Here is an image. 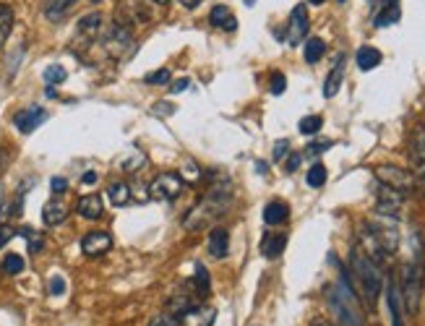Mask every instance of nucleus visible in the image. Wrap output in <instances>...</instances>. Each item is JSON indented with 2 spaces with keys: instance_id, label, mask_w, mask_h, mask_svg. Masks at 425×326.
I'll list each match as a JSON object with an SVG mask.
<instances>
[{
  "instance_id": "nucleus-29",
  "label": "nucleus",
  "mask_w": 425,
  "mask_h": 326,
  "mask_svg": "<svg viewBox=\"0 0 425 326\" xmlns=\"http://www.w3.org/2000/svg\"><path fill=\"white\" fill-rule=\"evenodd\" d=\"M321 126H324L321 115H308V118L300 120V133H303V136H313V133L321 131Z\"/></svg>"
},
{
  "instance_id": "nucleus-39",
  "label": "nucleus",
  "mask_w": 425,
  "mask_h": 326,
  "mask_svg": "<svg viewBox=\"0 0 425 326\" xmlns=\"http://www.w3.org/2000/svg\"><path fill=\"white\" fill-rule=\"evenodd\" d=\"M13 235H19V230L8 228V225H0V248L6 246V243H8Z\"/></svg>"
},
{
  "instance_id": "nucleus-26",
  "label": "nucleus",
  "mask_w": 425,
  "mask_h": 326,
  "mask_svg": "<svg viewBox=\"0 0 425 326\" xmlns=\"http://www.w3.org/2000/svg\"><path fill=\"white\" fill-rule=\"evenodd\" d=\"M99 27H102V16H99V13H87V16L79 21V34H84V37H94L99 31Z\"/></svg>"
},
{
  "instance_id": "nucleus-18",
  "label": "nucleus",
  "mask_w": 425,
  "mask_h": 326,
  "mask_svg": "<svg viewBox=\"0 0 425 326\" xmlns=\"http://www.w3.org/2000/svg\"><path fill=\"white\" fill-rule=\"evenodd\" d=\"M287 217H290V207L285 201H271L264 209V222L267 225H282V222H287Z\"/></svg>"
},
{
  "instance_id": "nucleus-6",
  "label": "nucleus",
  "mask_w": 425,
  "mask_h": 326,
  "mask_svg": "<svg viewBox=\"0 0 425 326\" xmlns=\"http://www.w3.org/2000/svg\"><path fill=\"white\" fill-rule=\"evenodd\" d=\"M410 165H412V175L417 183L425 186V126H417L410 136Z\"/></svg>"
},
{
  "instance_id": "nucleus-19",
  "label": "nucleus",
  "mask_w": 425,
  "mask_h": 326,
  "mask_svg": "<svg viewBox=\"0 0 425 326\" xmlns=\"http://www.w3.org/2000/svg\"><path fill=\"white\" fill-rule=\"evenodd\" d=\"M73 6H76V0H45V16L50 21H60Z\"/></svg>"
},
{
  "instance_id": "nucleus-1",
  "label": "nucleus",
  "mask_w": 425,
  "mask_h": 326,
  "mask_svg": "<svg viewBox=\"0 0 425 326\" xmlns=\"http://www.w3.org/2000/svg\"><path fill=\"white\" fill-rule=\"evenodd\" d=\"M230 201H232V191H230V186H214L207 196L201 198L196 207L186 214L183 228L191 230V232L207 228V225H211L219 214H225V212H228Z\"/></svg>"
},
{
  "instance_id": "nucleus-4",
  "label": "nucleus",
  "mask_w": 425,
  "mask_h": 326,
  "mask_svg": "<svg viewBox=\"0 0 425 326\" xmlns=\"http://www.w3.org/2000/svg\"><path fill=\"white\" fill-rule=\"evenodd\" d=\"M350 267H352V274H355L357 285H360V292L368 300V306H376L378 295L384 290V274H381V264H376L373 258H368L360 248H352L350 253Z\"/></svg>"
},
{
  "instance_id": "nucleus-28",
  "label": "nucleus",
  "mask_w": 425,
  "mask_h": 326,
  "mask_svg": "<svg viewBox=\"0 0 425 326\" xmlns=\"http://www.w3.org/2000/svg\"><path fill=\"white\" fill-rule=\"evenodd\" d=\"M3 272L10 274V277L21 274V272H24V258H21L19 253H8V256L3 258Z\"/></svg>"
},
{
  "instance_id": "nucleus-17",
  "label": "nucleus",
  "mask_w": 425,
  "mask_h": 326,
  "mask_svg": "<svg viewBox=\"0 0 425 326\" xmlns=\"http://www.w3.org/2000/svg\"><path fill=\"white\" fill-rule=\"evenodd\" d=\"M66 217H68V209L63 207L60 201H50V204H45V209H42V222H45L47 228H55L60 222H66Z\"/></svg>"
},
{
  "instance_id": "nucleus-8",
  "label": "nucleus",
  "mask_w": 425,
  "mask_h": 326,
  "mask_svg": "<svg viewBox=\"0 0 425 326\" xmlns=\"http://www.w3.org/2000/svg\"><path fill=\"white\" fill-rule=\"evenodd\" d=\"M402 204H405V193H402V191L378 183V191H376L378 214H384V217H396V214H399V209H402Z\"/></svg>"
},
{
  "instance_id": "nucleus-5",
  "label": "nucleus",
  "mask_w": 425,
  "mask_h": 326,
  "mask_svg": "<svg viewBox=\"0 0 425 326\" xmlns=\"http://www.w3.org/2000/svg\"><path fill=\"white\" fill-rule=\"evenodd\" d=\"M183 178L175 175V172H162L157 178L151 180V186H149V198H154V201H175V198L183 193Z\"/></svg>"
},
{
  "instance_id": "nucleus-34",
  "label": "nucleus",
  "mask_w": 425,
  "mask_h": 326,
  "mask_svg": "<svg viewBox=\"0 0 425 326\" xmlns=\"http://www.w3.org/2000/svg\"><path fill=\"white\" fill-rule=\"evenodd\" d=\"M149 326H180V318L175 313H159L149 321Z\"/></svg>"
},
{
  "instance_id": "nucleus-3",
  "label": "nucleus",
  "mask_w": 425,
  "mask_h": 326,
  "mask_svg": "<svg viewBox=\"0 0 425 326\" xmlns=\"http://www.w3.org/2000/svg\"><path fill=\"white\" fill-rule=\"evenodd\" d=\"M327 300L329 306H331V311L336 313V321L342 326H366V316H363V311H360L355 290L347 282V274H342L334 285L327 287Z\"/></svg>"
},
{
  "instance_id": "nucleus-27",
  "label": "nucleus",
  "mask_w": 425,
  "mask_h": 326,
  "mask_svg": "<svg viewBox=\"0 0 425 326\" xmlns=\"http://www.w3.org/2000/svg\"><path fill=\"white\" fill-rule=\"evenodd\" d=\"M399 16H402V13H399V6H384V10L378 13L373 24H376V27H389V24H396Z\"/></svg>"
},
{
  "instance_id": "nucleus-49",
  "label": "nucleus",
  "mask_w": 425,
  "mask_h": 326,
  "mask_svg": "<svg viewBox=\"0 0 425 326\" xmlns=\"http://www.w3.org/2000/svg\"><path fill=\"white\" fill-rule=\"evenodd\" d=\"M384 6H399V0H384Z\"/></svg>"
},
{
  "instance_id": "nucleus-36",
  "label": "nucleus",
  "mask_w": 425,
  "mask_h": 326,
  "mask_svg": "<svg viewBox=\"0 0 425 326\" xmlns=\"http://www.w3.org/2000/svg\"><path fill=\"white\" fill-rule=\"evenodd\" d=\"M196 287L201 290V295H207L209 292V272L201 264L196 267Z\"/></svg>"
},
{
  "instance_id": "nucleus-25",
  "label": "nucleus",
  "mask_w": 425,
  "mask_h": 326,
  "mask_svg": "<svg viewBox=\"0 0 425 326\" xmlns=\"http://www.w3.org/2000/svg\"><path fill=\"white\" fill-rule=\"evenodd\" d=\"M324 52H327V42L321 40V37H311V40H306V60L308 63H318V60L324 58Z\"/></svg>"
},
{
  "instance_id": "nucleus-13",
  "label": "nucleus",
  "mask_w": 425,
  "mask_h": 326,
  "mask_svg": "<svg viewBox=\"0 0 425 326\" xmlns=\"http://www.w3.org/2000/svg\"><path fill=\"white\" fill-rule=\"evenodd\" d=\"M386 303H389V313H392V326H405V313L399 306V290H396L394 279H386Z\"/></svg>"
},
{
  "instance_id": "nucleus-32",
  "label": "nucleus",
  "mask_w": 425,
  "mask_h": 326,
  "mask_svg": "<svg viewBox=\"0 0 425 326\" xmlns=\"http://www.w3.org/2000/svg\"><path fill=\"white\" fill-rule=\"evenodd\" d=\"M19 235H24L27 240H29V251L31 253H40L42 251V235L40 232H34V230H19Z\"/></svg>"
},
{
  "instance_id": "nucleus-30",
  "label": "nucleus",
  "mask_w": 425,
  "mask_h": 326,
  "mask_svg": "<svg viewBox=\"0 0 425 326\" xmlns=\"http://www.w3.org/2000/svg\"><path fill=\"white\" fill-rule=\"evenodd\" d=\"M308 186L311 188H321L324 186V183H327V168H324V165H313V168L308 170Z\"/></svg>"
},
{
  "instance_id": "nucleus-10",
  "label": "nucleus",
  "mask_w": 425,
  "mask_h": 326,
  "mask_svg": "<svg viewBox=\"0 0 425 326\" xmlns=\"http://www.w3.org/2000/svg\"><path fill=\"white\" fill-rule=\"evenodd\" d=\"M110 248H112V237H110L107 232H102V230L89 232V235H84V240H81V251L91 258L105 256Z\"/></svg>"
},
{
  "instance_id": "nucleus-35",
  "label": "nucleus",
  "mask_w": 425,
  "mask_h": 326,
  "mask_svg": "<svg viewBox=\"0 0 425 326\" xmlns=\"http://www.w3.org/2000/svg\"><path fill=\"white\" fill-rule=\"evenodd\" d=\"M271 94H282V91L287 89V79H285V73H279V71H274L271 73Z\"/></svg>"
},
{
  "instance_id": "nucleus-48",
  "label": "nucleus",
  "mask_w": 425,
  "mask_h": 326,
  "mask_svg": "<svg viewBox=\"0 0 425 326\" xmlns=\"http://www.w3.org/2000/svg\"><path fill=\"white\" fill-rule=\"evenodd\" d=\"M313 326H331V324H329V321H324V318H316V321H313Z\"/></svg>"
},
{
  "instance_id": "nucleus-54",
  "label": "nucleus",
  "mask_w": 425,
  "mask_h": 326,
  "mask_svg": "<svg viewBox=\"0 0 425 326\" xmlns=\"http://www.w3.org/2000/svg\"><path fill=\"white\" fill-rule=\"evenodd\" d=\"M339 3H345V0H339Z\"/></svg>"
},
{
  "instance_id": "nucleus-14",
  "label": "nucleus",
  "mask_w": 425,
  "mask_h": 326,
  "mask_svg": "<svg viewBox=\"0 0 425 326\" xmlns=\"http://www.w3.org/2000/svg\"><path fill=\"white\" fill-rule=\"evenodd\" d=\"M230 251V232L225 228H214L209 235V253L214 258H225Z\"/></svg>"
},
{
  "instance_id": "nucleus-45",
  "label": "nucleus",
  "mask_w": 425,
  "mask_h": 326,
  "mask_svg": "<svg viewBox=\"0 0 425 326\" xmlns=\"http://www.w3.org/2000/svg\"><path fill=\"white\" fill-rule=\"evenodd\" d=\"M81 180H84L87 186H91V183H97V172H91V170H89V172H84V178H81Z\"/></svg>"
},
{
  "instance_id": "nucleus-24",
  "label": "nucleus",
  "mask_w": 425,
  "mask_h": 326,
  "mask_svg": "<svg viewBox=\"0 0 425 326\" xmlns=\"http://www.w3.org/2000/svg\"><path fill=\"white\" fill-rule=\"evenodd\" d=\"M10 29H13V8L6 6V3H0V47L6 45Z\"/></svg>"
},
{
  "instance_id": "nucleus-7",
  "label": "nucleus",
  "mask_w": 425,
  "mask_h": 326,
  "mask_svg": "<svg viewBox=\"0 0 425 326\" xmlns=\"http://www.w3.org/2000/svg\"><path fill=\"white\" fill-rule=\"evenodd\" d=\"M376 180L389 188L402 191V193H407L410 188L415 186V175L402 168H394V165H381V168H376Z\"/></svg>"
},
{
  "instance_id": "nucleus-40",
  "label": "nucleus",
  "mask_w": 425,
  "mask_h": 326,
  "mask_svg": "<svg viewBox=\"0 0 425 326\" xmlns=\"http://www.w3.org/2000/svg\"><path fill=\"white\" fill-rule=\"evenodd\" d=\"M131 196H136L139 201H149V191H144V186H133L131 188Z\"/></svg>"
},
{
  "instance_id": "nucleus-2",
  "label": "nucleus",
  "mask_w": 425,
  "mask_h": 326,
  "mask_svg": "<svg viewBox=\"0 0 425 326\" xmlns=\"http://www.w3.org/2000/svg\"><path fill=\"white\" fill-rule=\"evenodd\" d=\"M412 258L405 267V282H402V295H405L407 313L415 316L420 308V295H423L425 285V251H423V237L420 232L412 235Z\"/></svg>"
},
{
  "instance_id": "nucleus-51",
  "label": "nucleus",
  "mask_w": 425,
  "mask_h": 326,
  "mask_svg": "<svg viewBox=\"0 0 425 326\" xmlns=\"http://www.w3.org/2000/svg\"><path fill=\"white\" fill-rule=\"evenodd\" d=\"M308 3H313V6H321V3H324V0H308Z\"/></svg>"
},
{
  "instance_id": "nucleus-46",
  "label": "nucleus",
  "mask_w": 425,
  "mask_h": 326,
  "mask_svg": "<svg viewBox=\"0 0 425 326\" xmlns=\"http://www.w3.org/2000/svg\"><path fill=\"white\" fill-rule=\"evenodd\" d=\"M6 165H8V154L0 149V175H3V170H6Z\"/></svg>"
},
{
  "instance_id": "nucleus-50",
  "label": "nucleus",
  "mask_w": 425,
  "mask_h": 326,
  "mask_svg": "<svg viewBox=\"0 0 425 326\" xmlns=\"http://www.w3.org/2000/svg\"><path fill=\"white\" fill-rule=\"evenodd\" d=\"M243 3H246V6H256V0H243Z\"/></svg>"
},
{
  "instance_id": "nucleus-21",
  "label": "nucleus",
  "mask_w": 425,
  "mask_h": 326,
  "mask_svg": "<svg viewBox=\"0 0 425 326\" xmlns=\"http://www.w3.org/2000/svg\"><path fill=\"white\" fill-rule=\"evenodd\" d=\"M342 79H345V60L339 58V63L334 66V71L329 73L327 84H324V97H334L336 91H339V87H342Z\"/></svg>"
},
{
  "instance_id": "nucleus-47",
  "label": "nucleus",
  "mask_w": 425,
  "mask_h": 326,
  "mask_svg": "<svg viewBox=\"0 0 425 326\" xmlns=\"http://www.w3.org/2000/svg\"><path fill=\"white\" fill-rule=\"evenodd\" d=\"M180 3H183L186 8H196V6H198V3H201V0H180Z\"/></svg>"
},
{
  "instance_id": "nucleus-16",
  "label": "nucleus",
  "mask_w": 425,
  "mask_h": 326,
  "mask_svg": "<svg viewBox=\"0 0 425 326\" xmlns=\"http://www.w3.org/2000/svg\"><path fill=\"white\" fill-rule=\"evenodd\" d=\"M209 21H211L214 27H219V29H228V31H235L237 27L235 16H232V10H230L228 6H214L211 13H209Z\"/></svg>"
},
{
  "instance_id": "nucleus-11",
  "label": "nucleus",
  "mask_w": 425,
  "mask_h": 326,
  "mask_svg": "<svg viewBox=\"0 0 425 326\" xmlns=\"http://www.w3.org/2000/svg\"><path fill=\"white\" fill-rule=\"evenodd\" d=\"M45 120H47V112L34 105V108L21 110L19 115L13 118V126H16V128H19L21 133H31V131L37 128V126H42Z\"/></svg>"
},
{
  "instance_id": "nucleus-31",
  "label": "nucleus",
  "mask_w": 425,
  "mask_h": 326,
  "mask_svg": "<svg viewBox=\"0 0 425 326\" xmlns=\"http://www.w3.org/2000/svg\"><path fill=\"white\" fill-rule=\"evenodd\" d=\"M144 84H149V87H165V84H170V71L167 68L151 71V73L144 76Z\"/></svg>"
},
{
  "instance_id": "nucleus-15",
  "label": "nucleus",
  "mask_w": 425,
  "mask_h": 326,
  "mask_svg": "<svg viewBox=\"0 0 425 326\" xmlns=\"http://www.w3.org/2000/svg\"><path fill=\"white\" fill-rule=\"evenodd\" d=\"M76 209H79V214L84 219H99L102 217V198H99L97 193L81 196L79 204H76Z\"/></svg>"
},
{
  "instance_id": "nucleus-53",
  "label": "nucleus",
  "mask_w": 425,
  "mask_h": 326,
  "mask_svg": "<svg viewBox=\"0 0 425 326\" xmlns=\"http://www.w3.org/2000/svg\"><path fill=\"white\" fill-rule=\"evenodd\" d=\"M91 3H99V0H91Z\"/></svg>"
},
{
  "instance_id": "nucleus-52",
  "label": "nucleus",
  "mask_w": 425,
  "mask_h": 326,
  "mask_svg": "<svg viewBox=\"0 0 425 326\" xmlns=\"http://www.w3.org/2000/svg\"><path fill=\"white\" fill-rule=\"evenodd\" d=\"M154 3H159V6H165V3H167V0H154Z\"/></svg>"
},
{
  "instance_id": "nucleus-37",
  "label": "nucleus",
  "mask_w": 425,
  "mask_h": 326,
  "mask_svg": "<svg viewBox=\"0 0 425 326\" xmlns=\"http://www.w3.org/2000/svg\"><path fill=\"white\" fill-rule=\"evenodd\" d=\"M63 292H66V282H63V277L50 279V295H63Z\"/></svg>"
},
{
  "instance_id": "nucleus-9",
  "label": "nucleus",
  "mask_w": 425,
  "mask_h": 326,
  "mask_svg": "<svg viewBox=\"0 0 425 326\" xmlns=\"http://www.w3.org/2000/svg\"><path fill=\"white\" fill-rule=\"evenodd\" d=\"M308 34V8L300 3L290 13V24H287V45H300Z\"/></svg>"
},
{
  "instance_id": "nucleus-33",
  "label": "nucleus",
  "mask_w": 425,
  "mask_h": 326,
  "mask_svg": "<svg viewBox=\"0 0 425 326\" xmlns=\"http://www.w3.org/2000/svg\"><path fill=\"white\" fill-rule=\"evenodd\" d=\"M66 76H68V73H66L63 66H50V68L45 71V81H47V84H60V81H66Z\"/></svg>"
},
{
  "instance_id": "nucleus-44",
  "label": "nucleus",
  "mask_w": 425,
  "mask_h": 326,
  "mask_svg": "<svg viewBox=\"0 0 425 326\" xmlns=\"http://www.w3.org/2000/svg\"><path fill=\"white\" fill-rule=\"evenodd\" d=\"M297 165H300V154H292V157L287 159V172H295Z\"/></svg>"
},
{
  "instance_id": "nucleus-43",
  "label": "nucleus",
  "mask_w": 425,
  "mask_h": 326,
  "mask_svg": "<svg viewBox=\"0 0 425 326\" xmlns=\"http://www.w3.org/2000/svg\"><path fill=\"white\" fill-rule=\"evenodd\" d=\"M287 147H290V144H287V141H277V149H274V159H282L287 154Z\"/></svg>"
},
{
  "instance_id": "nucleus-42",
  "label": "nucleus",
  "mask_w": 425,
  "mask_h": 326,
  "mask_svg": "<svg viewBox=\"0 0 425 326\" xmlns=\"http://www.w3.org/2000/svg\"><path fill=\"white\" fill-rule=\"evenodd\" d=\"M331 147V141H321V144H313V147L308 149V154H318V151H327Z\"/></svg>"
},
{
  "instance_id": "nucleus-38",
  "label": "nucleus",
  "mask_w": 425,
  "mask_h": 326,
  "mask_svg": "<svg viewBox=\"0 0 425 326\" xmlns=\"http://www.w3.org/2000/svg\"><path fill=\"white\" fill-rule=\"evenodd\" d=\"M50 188H52V193H55V196H60V193H66V191H68V183H66V178H52L50 180Z\"/></svg>"
},
{
  "instance_id": "nucleus-12",
  "label": "nucleus",
  "mask_w": 425,
  "mask_h": 326,
  "mask_svg": "<svg viewBox=\"0 0 425 326\" xmlns=\"http://www.w3.org/2000/svg\"><path fill=\"white\" fill-rule=\"evenodd\" d=\"M178 318H180V326H211V321H214V311L188 306Z\"/></svg>"
},
{
  "instance_id": "nucleus-23",
  "label": "nucleus",
  "mask_w": 425,
  "mask_h": 326,
  "mask_svg": "<svg viewBox=\"0 0 425 326\" xmlns=\"http://www.w3.org/2000/svg\"><path fill=\"white\" fill-rule=\"evenodd\" d=\"M107 196L115 207H126L131 201V186L128 183H112V186L107 188Z\"/></svg>"
},
{
  "instance_id": "nucleus-22",
  "label": "nucleus",
  "mask_w": 425,
  "mask_h": 326,
  "mask_svg": "<svg viewBox=\"0 0 425 326\" xmlns=\"http://www.w3.org/2000/svg\"><path fill=\"white\" fill-rule=\"evenodd\" d=\"M287 246V235H267L261 240V253L267 258H277Z\"/></svg>"
},
{
  "instance_id": "nucleus-41",
  "label": "nucleus",
  "mask_w": 425,
  "mask_h": 326,
  "mask_svg": "<svg viewBox=\"0 0 425 326\" xmlns=\"http://www.w3.org/2000/svg\"><path fill=\"white\" fill-rule=\"evenodd\" d=\"M188 84H191L188 79H178V81H172V87H170V91H175V94H178V91H186V89H188Z\"/></svg>"
},
{
  "instance_id": "nucleus-20",
  "label": "nucleus",
  "mask_w": 425,
  "mask_h": 326,
  "mask_svg": "<svg viewBox=\"0 0 425 326\" xmlns=\"http://www.w3.org/2000/svg\"><path fill=\"white\" fill-rule=\"evenodd\" d=\"M355 63L360 71H373L381 63V52L376 47H360L355 55Z\"/></svg>"
}]
</instances>
